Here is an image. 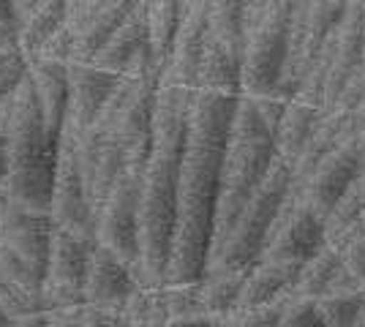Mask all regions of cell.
Listing matches in <instances>:
<instances>
[{"label": "cell", "instance_id": "f1b7e54d", "mask_svg": "<svg viewBox=\"0 0 365 327\" xmlns=\"http://www.w3.org/2000/svg\"><path fill=\"white\" fill-rule=\"evenodd\" d=\"M31 61L22 49H0V98L14 93L19 82L28 77Z\"/></svg>", "mask_w": 365, "mask_h": 327}, {"label": "cell", "instance_id": "4fadbf2b", "mask_svg": "<svg viewBox=\"0 0 365 327\" xmlns=\"http://www.w3.org/2000/svg\"><path fill=\"white\" fill-rule=\"evenodd\" d=\"M52 234H55V218L49 210L16 202L9 194L0 197V240L9 249H14L25 262H31L38 273H44V279Z\"/></svg>", "mask_w": 365, "mask_h": 327}, {"label": "cell", "instance_id": "d6986e66", "mask_svg": "<svg viewBox=\"0 0 365 327\" xmlns=\"http://www.w3.org/2000/svg\"><path fill=\"white\" fill-rule=\"evenodd\" d=\"M349 112H338V109H324L319 118V125L314 128L311 140L305 142V147L300 150V156L292 161V188L303 194L311 175L317 172L324 156L335 147V142L341 137L344 125H346Z\"/></svg>", "mask_w": 365, "mask_h": 327}, {"label": "cell", "instance_id": "484cf974", "mask_svg": "<svg viewBox=\"0 0 365 327\" xmlns=\"http://www.w3.org/2000/svg\"><path fill=\"white\" fill-rule=\"evenodd\" d=\"M49 316V327H118L123 325L120 311L115 308H104L91 300H76L68 306H58V308H46Z\"/></svg>", "mask_w": 365, "mask_h": 327}, {"label": "cell", "instance_id": "cb8c5ba5", "mask_svg": "<svg viewBox=\"0 0 365 327\" xmlns=\"http://www.w3.org/2000/svg\"><path fill=\"white\" fill-rule=\"evenodd\" d=\"M182 0H148V33H150L153 58L158 63V71H164L169 49L178 31Z\"/></svg>", "mask_w": 365, "mask_h": 327}, {"label": "cell", "instance_id": "83f0119b", "mask_svg": "<svg viewBox=\"0 0 365 327\" xmlns=\"http://www.w3.org/2000/svg\"><path fill=\"white\" fill-rule=\"evenodd\" d=\"M0 276L22 286L25 292L31 295H41L44 297V273H38L31 262H25L14 249H9L3 240H0Z\"/></svg>", "mask_w": 365, "mask_h": 327}, {"label": "cell", "instance_id": "e0dca14e", "mask_svg": "<svg viewBox=\"0 0 365 327\" xmlns=\"http://www.w3.org/2000/svg\"><path fill=\"white\" fill-rule=\"evenodd\" d=\"M31 79L38 104H41L46 128L55 140H61L63 128H66V115H68V63L33 58Z\"/></svg>", "mask_w": 365, "mask_h": 327}, {"label": "cell", "instance_id": "836d02e7", "mask_svg": "<svg viewBox=\"0 0 365 327\" xmlns=\"http://www.w3.org/2000/svg\"><path fill=\"white\" fill-rule=\"evenodd\" d=\"M14 3H16V9H19V14L22 16L28 14L33 6H36V0H14Z\"/></svg>", "mask_w": 365, "mask_h": 327}, {"label": "cell", "instance_id": "ac0fdd59", "mask_svg": "<svg viewBox=\"0 0 365 327\" xmlns=\"http://www.w3.org/2000/svg\"><path fill=\"white\" fill-rule=\"evenodd\" d=\"M303 262H278V259H259L245 273V284L237 308H254L262 303H273L292 292L294 281L300 276Z\"/></svg>", "mask_w": 365, "mask_h": 327}, {"label": "cell", "instance_id": "1f68e13d", "mask_svg": "<svg viewBox=\"0 0 365 327\" xmlns=\"http://www.w3.org/2000/svg\"><path fill=\"white\" fill-rule=\"evenodd\" d=\"M9 125H11V93L0 98V191L9 180Z\"/></svg>", "mask_w": 365, "mask_h": 327}, {"label": "cell", "instance_id": "8d00e7d4", "mask_svg": "<svg viewBox=\"0 0 365 327\" xmlns=\"http://www.w3.org/2000/svg\"><path fill=\"white\" fill-rule=\"evenodd\" d=\"M0 197H3V194H0Z\"/></svg>", "mask_w": 365, "mask_h": 327}, {"label": "cell", "instance_id": "52a82bcc", "mask_svg": "<svg viewBox=\"0 0 365 327\" xmlns=\"http://www.w3.org/2000/svg\"><path fill=\"white\" fill-rule=\"evenodd\" d=\"M292 6L294 0H267L259 19L245 31L240 93L264 95L278 88L289 55Z\"/></svg>", "mask_w": 365, "mask_h": 327}, {"label": "cell", "instance_id": "74e56055", "mask_svg": "<svg viewBox=\"0 0 365 327\" xmlns=\"http://www.w3.org/2000/svg\"><path fill=\"white\" fill-rule=\"evenodd\" d=\"M0 194H3V191H0Z\"/></svg>", "mask_w": 365, "mask_h": 327}, {"label": "cell", "instance_id": "d4e9b609", "mask_svg": "<svg viewBox=\"0 0 365 327\" xmlns=\"http://www.w3.org/2000/svg\"><path fill=\"white\" fill-rule=\"evenodd\" d=\"M123 325L134 327H167L169 311H167V292L164 286H148L142 284L134 295L125 300V306L120 308Z\"/></svg>", "mask_w": 365, "mask_h": 327}, {"label": "cell", "instance_id": "30bf717a", "mask_svg": "<svg viewBox=\"0 0 365 327\" xmlns=\"http://www.w3.org/2000/svg\"><path fill=\"white\" fill-rule=\"evenodd\" d=\"M365 115L349 112L346 125L341 131V137L335 142V147L324 156L317 172L311 175L308 186H305L303 197L311 204V210L324 221L327 213L335 207V202L349 191V186L357 177V167H360V131H363Z\"/></svg>", "mask_w": 365, "mask_h": 327}, {"label": "cell", "instance_id": "6da1fadb", "mask_svg": "<svg viewBox=\"0 0 365 327\" xmlns=\"http://www.w3.org/2000/svg\"><path fill=\"white\" fill-rule=\"evenodd\" d=\"M237 95L240 93L194 88L185 125L178 224L167 265V284H194L207 273L221 164Z\"/></svg>", "mask_w": 365, "mask_h": 327}, {"label": "cell", "instance_id": "ffe728a7", "mask_svg": "<svg viewBox=\"0 0 365 327\" xmlns=\"http://www.w3.org/2000/svg\"><path fill=\"white\" fill-rule=\"evenodd\" d=\"M324 109L319 104H311L305 98H289V104L281 115V123L275 128V153L287 161H294L305 147V142L311 140L314 128L319 125V118Z\"/></svg>", "mask_w": 365, "mask_h": 327}, {"label": "cell", "instance_id": "8fae6325", "mask_svg": "<svg viewBox=\"0 0 365 327\" xmlns=\"http://www.w3.org/2000/svg\"><path fill=\"white\" fill-rule=\"evenodd\" d=\"M324 243H327L324 221L311 210V204L305 202L300 191L289 188V194H287V199H284L273 221V229L267 237V246L262 251V259L305 262Z\"/></svg>", "mask_w": 365, "mask_h": 327}, {"label": "cell", "instance_id": "2e32d148", "mask_svg": "<svg viewBox=\"0 0 365 327\" xmlns=\"http://www.w3.org/2000/svg\"><path fill=\"white\" fill-rule=\"evenodd\" d=\"M139 286H142V281H139L137 270L128 262H123L104 243H96L91 270H88V284H85V300L120 311L125 300L134 295Z\"/></svg>", "mask_w": 365, "mask_h": 327}, {"label": "cell", "instance_id": "9c48e42d", "mask_svg": "<svg viewBox=\"0 0 365 327\" xmlns=\"http://www.w3.org/2000/svg\"><path fill=\"white\" fill-rule=\"evenodd\" d=\"M52 218L58 227L68 229V232L98 240V216L93 210L88 186H85V175H82L79 137L71 128H63L61 134L55 191H52Z\"/></svg>", "mask_w": 365, "mask_h": 327}, {"label": "cell", "instance_id": "f546056e", "mask_svg": "<svg viewBox=\"0 0 365 327\" xmlns=\"http://www.w3.org/2000/svg\"><path fill=\"white\" fill-rule=\"evenodd\" d=\"M281 327H322L317 297L287 295V306H284Z\"/></svg>", "mask_w": 365, "mask_h": 327}, {"label": "cell", "instance_id": "44dd1931", "mask_svg": "<svg viewBox=\"0 0 365 327\" xmlns=\"http://www.w3.org/2000/svg\"><path fill=\"white\" fill-rule=\"evenodd\" d=\"M66 14H68V0H36V6L22 16V49L28 61L61 28H68Z\"/></svg>", "mask_w": 365, "mask_h": 327}, {"label": "cell", "instance_id": "d6a6232c", "mask_svg": "<svg viewBox=\"0 0 365 327\" xmlns=\"http://www.w3.org/2000/svg\"><path fill=\"white\" fill-rule=\"evenodd\" d=\"M19 14V9H16L14 0H0V25H6V22H11V19H16Z\"/></svg>", "mask_w": 365, "mask_h": 327}, {"label": "cell", "instance_id": "3957f363", "mask_svg": "<svg viewBox=\"0 0 365 327\" xmlns=\"http://www.w3.org/2000/svg\"><path fill=\"white\" fill-rule=\"evenodd\" d=\"M275 156H278L275 137L264 123V118L259 115L254 95L240 93L235 115H232V125H229L224 164H221V186H218V204H215L210 256L227 240L232 224L237 221L245 202L254 197L259 183L264 180Z\"/></svg>", "mask_w": 365, "mask_h": 327}, {"label": "cell", "instance_id": "8992f818", "mask_svg": "<svg viewBox=\"0 0 365 327\" xmlns=\"http://www.w3.org/2000/svg\"><path fill=\"white\" fill-rule=\"evenodd\" d=\"M245 58L243 0H213L202 47L197 88L240 93Z\"/></svg>", "mask_w": 365, "mask_h": 327}, {"label": "cell", "instance_id": "5bb4252c", "mask_svg": "<svg viewBox=\"0 0 365 327\" xmlns=\"http://www.w3.org/2000/svg\"><path fill=\"white\" fill-rule=\"evenodd\" d=\"M210 3L213 0H182L178 31L169 49L167 66L161 71V85H178V88H197L202 47L207 36V19H210Z\"/></svg>", "mask_w": 365, "mask_h": 327}, {"label": "cell", "instance_id": "4dcf8cb0", "mask_svg": "<svg viewBox=\"0 0 365 327\" xmlns=\"http://www.w3.org/2000/svg\"><path fill=\"white\" fill-rule=\"evenodd\" d=\"M338 249H341V265L346 267L354 284L365 292V237L360 234V229L349 234Z\"/></svg>", "mask_w": 365, "mask_h": 327}, {"label": "cell", "instance_id": "9a60e30c", "mask_svg": "<svg viewBox=\"0 0 365 327\" xmlns=\"http://www.w3.org/2000/svg\"><path fill=\"white\" fill-rule=\"evenodd\" d=\"M120 74L101 68L93 61H71L68 63V115L66 128L76 134L88 131L101 109L107 107L109 95L118 90Z\"/></svg>", "mask_w": 365, "mask_h": 327}, {"label": "cell", "instance_id": "4316f807", "mask_svg": "<svg viewBox=\"0 0 365 327\" xmlns=\"http://www.w3.org/2000/svg\"><path fill=\"white\" fill-rule=\"evenodd\" d=\"M324 327H357V316L365 306V292H335L317 300Z\"/></svg>", "mask_w": 365, "mask_h": 327}, {"label": "cell", "instance_id": "e575fe53", "mask_svg": "<svg viewBox=\"0 0 365 327\" xmlns=\"http://www.w3.org/2000/svg\"><path fill=\"white\" fill-rule=\"evenodd\" d=\"M3 325H11V319H9V316H6V311L0 308V327H3Z\"/></svg>", "mask_w": 365, "mask_h": 327}, {"label": "cell", "instance_id": "5b68a950", "mask_svg": "<svg viewBox=\"0 0 365 327\" xmlns=\"http://www.w3.org/2000/svg\"><path fill=\"white\" fill-rule=\"evenodd\" d=\"M292 188V164L287 158L275 156L270 170L264 175V180L259 183L254 197L245 202L237 221L232 224L227 240L213 251L207 273L210 270H232V273H243L251 270L262 259V251L267 246V237L273 229V221L281 210V204L287 199Z\"/></svg>", "mask_w": 365, "mask_h": 327}, {"label": "cell", "instance_id": "7a4b0ae2", "mask_svg": "<svg viewBox=\"0 0 365 327\" xmlns=\"http://www.w3.org/2000/svg\"><path fill=\"white\" fill-rule=\"evenodd\" d=\"M194 88L161 85L155 98V131L142 172V227H139V279L148 286L167 284V265L178 224V194L185 147V125Z\"/></svg>", "mask_w": 365, "mask_h": 327}, {"label": "cell", "instance_id": "7402d4cb", "mask_svg": "<svg viewBox=\"0 0 365 327\" xmlns=\"http://www.w3.org/2000/svg\"><path fill=\"white\" fill-rule=\"evenodd\" d=\"M245 273H232V270H210L205 273V279L199 281L202 284V300H205V308L210 316L218 319V325L227 322V316L235 308H237V300H240V292H243L245 284Z\"/></svg>", "mask_w": 365, "mask_h": 327}, {"label": "cell", "instance_id": "d590c367", "mask_svg": "<svg viewBox=\"0 0 365 327\" xmlns=\"http://www.w3.org/2000/svg\"><path fill=\"white\" fill-rule=\"evenodd\" d=\"M357 229H360V234L365 237V213H363V218H360V227H357Z\"/></svg>", "mask_w": 365, "mask_h": 327}, {"label": "cell", "instance_id": "603a6c76", "mask_svg": "<svg viewBox=\"0 0 365 327\" xmlns=\"http://www.w3.org/2000/svg\"><path fill=\"white\" fill-rule=\"evenodd\" d=\"M338 267H341V249L327 240L311 259H305L303 262L300 276H297V281H294V286H292L289 295L317 297V300H319V297L330 289V284H333Z\"/></svg>", "mask_w": 365, "mask_h": 327}, {"label": "cell", "instance_id": "ba28073f", "mask_svg": "<svg viewBox=\"0 0 365 327\" xmlns=\"http://www.w3.org/2000/svg\"><path fill=\"white\" fill-rule=\"evenodd\" d=\"M142 172L125 167L98 210V243L112 249L139 276V227H142ZM142 281V279H139Z\"/></svg>", "mask_w": 365, "mask_h": 327}, {"label": "cell", "instance_id": "277c9868", "mask_svg": "<svg viewBox=\"0 0 365 327\" xmlns=\"http://www.w3.org/2000/svg\"><path fill=\"white\" fill-rule=\"evenodd\" d=\"M61 140L49 134L31 71L11 93L9 125V180L3 194L22 204L52 213V191L58 172Z\"/></svg>", "mask_w": 365, "mask_h": 327}, {"label": "cell", "instance_id": "7c38bea8", "mask_svg": "<svg viewBox=\"0 0 365 327\" xmlns=\"http://www.w3.org/2000/svg\"><path fill=\"white\" fill-rule=\"evenodd\" d=\"M96 243L98 240L68 232V229L55 224L44 279L46 308H58V306L85 300V284H88V270H91V256Z\"/></svg>", "mask_w": 365, "mask_h": 327}]
</instances>
